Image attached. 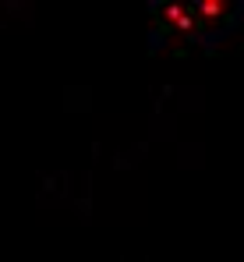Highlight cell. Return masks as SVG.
Masks as SVG:
<instances>
[{
	"label": "cell",
	"instance_id": "1",
	"mask_svg": "<svg viewBox=\"0 0 244 262\" xmlns=\"http://www.w3.org/2000/svg\"><path fill=\"white\" fill-rule=\"evenodd\" d=\"M152 25L163 39H198V18L191 11V0H156L152 7Z\"/></svg>",
	"mask_w": 244,
	"mask_h": 262
},
{
	"label": "cell",
	"instance_id": "2",
	"mask_svg": "<svg viewBox=\"0 0 244 262\" xmlns=\"http://www.w3.org/2000/svg\"><path fill=\"white\" fill-rule=\"evenodd\" d=\"M241 4H227V0H191V11L198 18V39H216L219 32H227V25L237 18V14H227V11H237Z\"/></svg>",
	"mask_w": 244,
	"mask_h": 262
}]
</instances>
